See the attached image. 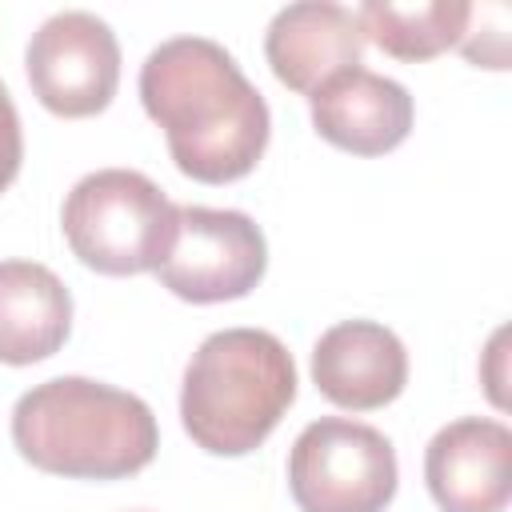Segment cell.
Masks as SVG:
<instances>
[{
  "mask_svg": "<svg viewBox=\"0 0 512 512\" xmlns=\"http://www.w3.org/2000/svg\"><path fill=\"white\" fill-rule=\"evenodd\" d=\"M140 104L164 128L176 168L200 184L248 176L272 136V112L236 56L208 36H172L140 64Z\"/></svg>",
  "mask_w": 512,
  "mask_h": 512,
  "instance_id": "6da1fadb",
  "label": "cell"
},
{
  "mask_svg": "<svg viewBox=\"0 0 512 512\" xmlns=\"http://www.w3.org/2000/svg\"><path fill=\"white\" fill-rule=\"evenodd\" d=\"M12 444L40 472L120 480L152 464L160 428L140 396L88 376H56L16 400Z\"/></svg>",
  "mask_w": 512,
  "mask_h": 512,
  "instance_id": "7a4b0ae2",
  "label": "cell"
},
{
  "mask_svg": "<svg viewBox=\"0 0 512 512\" xmlns=\"http://www.w3.org/2000/svg\"><path fill=\"white\" fill-rule=\"evenodd\" d=\"M296 400L292 352L264 328H220L184 368L180 420L196 448L244 456L260 448Z\"/></svg>",
  "mask_w": 512,
  "mask_h": 512,
  "instance_id": "3957f363",
  "label": "cell"
},
{
  "mask_svg": "<svg viewBox=\"0 0 512 512\" xmlns=\"http://www.w3.org/2000/svg\"><path fill=\"white\" fill-rule=\"evenodd\" d=\"M176 208L156 180L132 168H100L72 184L60 228L72 256L104 276L156 272L176 244Z\"/></svg>",
  "mask_w": 512,
  "mask_h": 512,
  "instance_id": "277c9868",
  "label": "cell"
},
{
  "mask_svg": "<svg viewBox=\"0 0 512 512\" xmlns=\"http://www.w3.org/2000/svg\"><path fill=\"white\" fill-rule=\"evenodd\" d=\"M396 480L392 440L348 416L312 420L288 452V492L300 512H384Z\"/></svg>",
  "mask_w": 512,
  "mask_h": 512,
  "instance_id": "5b68a950",
  "label": "cell"
},
{
  "mask_svg": "<svg viewBox=\"0 0 512 512\" xmlns=\"http://www.w3.org/2000/svg\"><path fill=\"white\" fill-rule=\"evenodd\" d=\"M268 268L260 224L236 208H176V244L156 268L160 284L188 304H224L248 296Z\"/></svg>",
  "mask_w": 512,
  "mask_h": 512,
  "instance_id": "8992f818",
  "label": "cell"
},
{
  "mask_svg": "<svg viewBox=\"0 0 512 512\" xmlns=\"http://www.w3.org/2000/svg\"><path fill=\"white\" fill-rule=\"evenodd\" d=\"M24 68L32 96L48 112L64 120H84L104 112L116 96L120 44L96 12H56L32 32Z\"/></svg>",
  "mask_w": 512,
  "mask_h": 512,
  "instance_id": "52a82bcc",
  "label": "cell"
},
{
  "mask_svg": "<svg viewBox=\"0 0 512 512\" xmlns=\"http://www.w3.org/2000/svg\"><path fill=\"white\" fill-rule=\"evenodd\" d=\"M424 480L444 512H504L512 500V432L488 416L444 424L424 448Z\"/></svg>",
  "mask_w": 512,
  "mask_h": 512,
  "instance_id": "ba28073f",
  "label": "cell"
},
{
  "mask_svg": "<svg viewBox=\"0 0 512 512\" xmlns=\"http://www.w3.org/2000/svg\"><path fill=\"white\" fill-rule=\"evenodd\" d=\"M312 128L352 156H384L400 148L412 132L416 104L404 84L372 72V68H344L328 76L312 96Z\"/></svg>",
  "mask_w": 512,
  "mask_h": 512,
  "instance_id": "9c48e42d",
  "label": "cell"
},
{
  "mask_svg": "<svg viewBox=\"0 0 512 512\" xmlns=\"http://www.w3.org/2000/svg\"><path fill=\"white\" fill-rule=\"evenodd\" d=\"M312 380L336 408L372 412L404 392L408 352L400 336L376 320H340L312 348Z\"/></svg>",
  "mask_w": 512,
  "mask_h": 512,
  "instance_id": "30bf717a",
  "label": "cell"
},
{
  "mask_svg": "<svg viewBox=\"0 0 512 512\" xmlns=\"http://www.w3.org/2000/svg\"><path fill=\"white\" fill-rule=\"evenodd\" d=\"M364 52L360 24L348 8L328 0H300L272 16L264 32V56L272 64V76L312 96L328 76L356 68Z\"/></svg>",
  "mask_w": 512,
  "mask_h": 512,
  "instance_id": "8fae6325",
  "label": "cell"
},
{
  "mask_svg": "<svg viewBox=\"0 0 512 512\" xmlns=\"http://www.w3.org/2000/svg\"><path fill=\"white\" fill-rule=\"evenodd\" d=\"M72 332V292L36 260H0V364L56 356Z\"/></svg>",
  "mask_w": 512,
  "mask_h": 512,
  "instance_id": "7c38bea8",
  "label": "cell"
},
{
  "mask_svg": "<svg viewBox=\"0 0 512 512\" xmlns=\"http://www.w3.org/2000/svg\"><path fill=\"white\" fill-rule=\"evenodd\" d=\"M468 8L464 0H428V4H388V0H368L352 16L360 24V36L372 40L380 52L396 60H432L460 44L468 28Z\"/></svg>",
  "mask_w": 512,
  "mask_h": 512,
  "instance_id": "4fadbf2b",
  "label": "cell"
},
{
  "mask_svg": "<svg viewBox=\"0 0 512 512\" xmlns=\"http://www.w3.org/2000/svg\"><path fill=\"white\" fill-rule=\"evenodd\" d=\"M20 160H24V136H20V112L0 80V192L16 180L20 172Z\"/></svg>",
  "mask_w": 512,
  "mask_h": 512,
  "instance_id": "5bb4252c",
  "label": "cell"
},
{
  "mask_svg": "<svg viewBox=\"0 0 512 512\" xmlns=\"http://www.w3.org/2000/svg\"><path fill=\"white\" fill-rule=\"evenodd\" d=\"M500 344H504V332H496L492 336V348H488V356H492V380H488V392H492V400L504 408V392H500V360H504V352H500Z\"/></svg>",
  "mask_w": 512,
  "mask_h": 512,
  "instance_id": "9a60e30c",
  "label": "cell"
}]
</instances>
